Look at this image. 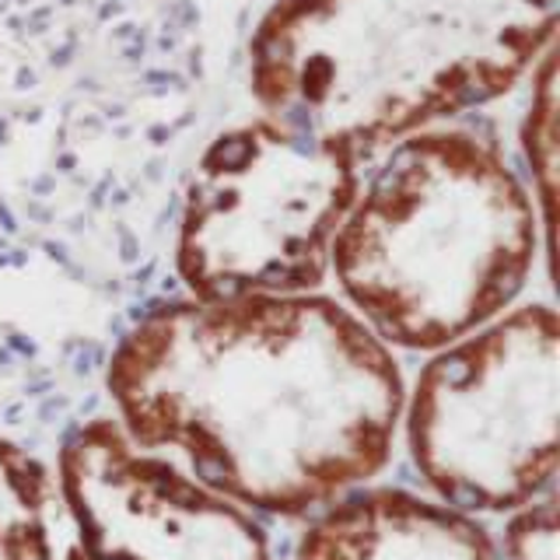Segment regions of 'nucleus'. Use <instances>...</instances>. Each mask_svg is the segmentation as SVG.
<instances>
[{
  "label": "nucleus",
  "mask_w": 560,
  "mask_h": 560,
  "mask_svg": "<svg viewBox=\"0 0 560 560\" xmlns=\"http://www.w3.org/2000/svg\"><path fill=\"white\" fill-rule=\"evenodd\" d=\"M57 469L92 560H273L245 508L137 448L113 420L70 434Z\"/></svg>",
  "instance_id": "obj_6"
},
{
  "label": "nucleus",
  "mask_w": 560,
  "mask_h": 560,
  "mask_svg": "<svg viewBox=\"0 0 560 560\" xmlns=\"http://www.w3.org/2000/svg\"><path fill=\"white\" fill-rule=\"evenodd\" d=\"M553 25L557 0H280L253 35V92L361 154L501 95Z\"/></svg>",
  "instance_id": "obj_2"
},
{
  "label": "nucleus",
  "mask_w": 560,
  "mask_h": 560,
  "mask_svg": "<svg viewBox=\"0 0 560 560\" xmlns=\"http://www.w3.org/2000/svg\"><path fill=\"white\" fill-rule=\"evenodd\" d=\"M0 560H92L60 469L0 438Z\"/></svg>",
  "instance_id": "obj_8"
},
{
  "label": "nucleus",
  "mask_w": 560,
  "mask_h": 560,
  "mask_svg": "<svg viewBox=\"0 0 560 560\" xmlns=\"http://www.w3.org/2000/svg\"><path fill=\"white\" fill-rule=\"evenodd\" d=\"M536 245V203L494 148L463 130H413L358 189L329 270L385 347L442 350L515 302Z\"/></svg>",
  "instance_id": "obj_3"
},
{
  "label": "nucleus",
  "mask_w": 560,
  "mask_h": 560,
  "mask_svg": "<svg viewBox=\"0 0 560 560\" xmlns=\"http://www.w3.org/2000/svg\"><path fill=\"white\" fill-rule=\"evenodd\" d=\"M294 560H501L483 525L410 490L332 501L298 539Z\"/></svg>",
  "instance_id": "obj_7"
},
{
  "label": "nucleus",
  "mask_w": 560,
  "mask_h": 560,
  "mask_svg": "<svg viewBox=\"0 0 560 560\" xmlns=\"http://www.w3.org/2000/svg\"><path fill=\"white\" fill-rule=\"evenodd\" d=\"M508 515L512 522L504 525V560H557L560 512L553 490Z\"/></svg>",
  "instance_id": "obj_9"
},
{
  "label": "nucleus",
  "mask_w": 560,
  "mask_h": 560,
  "mask_svg": "<svg viewBox=\"0 0 560 560\" xmlns=\"http://www.w3.org/2000/svg\"><path fill=\"white\" fill-rule=\"evenodd\" d=\"M113 424L245 512L305 515L389 463L402 375L323 294L165 305L109 361Z\"/></svg>",
  "instance_id": "obj_1"
},
{
  "label": "nucleus",
  "mask_w": 560,
  "mask_h": 560,
  "mask_svg": "<svg viewBox=\"0 0 560 560\" xmlns=\"http://www.w3.org/2000/svg\"><path fill=\"white\" fill-rule=\"evenodd\" d=\"M560 326L525 305L424 364L399 424L417 477L463 515H504L553 490Z\"/></svg>",
  "instance_id": "obj_4"
},
{
  "label": "nucleus",
  "mask_w": 560,
  "mask_h": 560,
  "mask_svg": "<svg viewBox=\"0 0 560 560\" xmlns=\"http://www.w3.org/2000/svg\"><path fill=\"white\" fill-rule=\"evenodd\" d=\"M358 151L256 119L221 133L186 192L175 267L200 302L305 294L354 203Z\"/></svg>",
  "instance_id": "obj_5"
}]
</instances>
